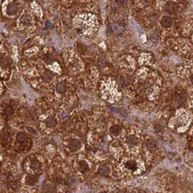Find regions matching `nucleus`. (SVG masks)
<instances>
[{
  "label": "nucleus",
  "mask_w": 193,
  "mask_h": 193,
  "mask_svg": "<svg viewBox=\"0 0 193 193\" xmlns=\"http://www.w3.org/2000/svg\"><path fill=\"white\" fill-rule=\"evenodd\" d=\"M41 167V163L38 160H34L31 162V168L33 170H39Z\"/></svg>",
  "instance_id": "obj_16"
},
{
  "label": "nucleus",
  "mask_w": 193,
  "mask_h": 193,
  "mask_svg": "<svg viewBox=\"0 0 193 193\" xmlns=\"http://www.w3.org/2000/svg\"><path fill=\"white\" fill-rule=\"evenodd\" d=\"M69 148L71 151H76L81 148V143L77 139L71 140L69 143Z\"/></svg>",
  "instance_id": "obj_1"
},
{
  "label": "nucleus",
  "mask_w": 193,
  "mask_h": 193,
  "mask_svg": "<svg viewBox=\"0 0 193 193\" xmlns=\"http://www.w3.org/2000/svg\"><path fill=\"white\" fill-rule=\"evenodd\" d=\"M43 190L47 193H52L54 191V188L51 185H46L43 187Z\"/></svg>",
  "instance_id": "obj_20"
},
{
  "label": "nucleus",
  "mask_w": 193,
  "mask_h": 193,
  "mask_svg": "<svg viewBox=\"0 0 193 193\" xmlns=\"http://www.w3.org/2000/svg\"><path fill=\"white\" fill-rule=\"evenodd\" d=\"M10 185L11 187V188H12L13 189H18V184H17L16 181H11V182L10 183Z\"/></svg>",
  "instance_id": "obj_22"
},
{
  "label": "nucleus",
  "mask_w": 193,
  "mask_h": 193,
  "mask_svg": "<svg viewBox=\"0 0 193 193\" xmlns=\"http://www.w3.org/2000/svg\"><path fill=\"white\" fill-rule=\"evenodd\" d=\"M121 127L117 125V124H115V125H113L110 127V133L112 134L113 136H118L120 135V132H121Z\"/></svg>",
  "instance_id": "obj_8"
},
{
  "label": "nucleus",
  "mask_w": 193,
  "mask_h": 193,
  "mask_svg": "<svg viewBox=\"0 0 193 193\" xmlns=\"http://www.w3.org/2000/svg\"><path fill=\"white\" fill-rule=\"evenodd\" d=\"M161 23L163 27H169L172 23V19L169 16H164V17H163L162 19H161Z\"/></svg>",
  "instance_id": "obj_5"
},
{
  "label": "nucleus",
  "mask_w": 193,
  "mask_h": 193,
  "mask_svg": "<svg viewBox=\"0 0 193 193\" xmlns=\"http://www.w3.org/2000/svg\"><path fill=\"white\" fill-rule=\"evenodd\" d=\"M124 166L127 169L132 171H134L137 169V163L134 161H128L127 162L125 163Z\"/></svg>",
  "instance_id": "obj_14"
},
{
  "label": "nucleus",
  "mask_w": 193,
  "mask_h": 193,
  "mask_svg": "<svg viewBox=\"0 0 193 193\" xmlns=\"http://www.w3.org/2000/svg\"><path fill=\"white\" fill-rule=\"evenodd\" d=\"M146 147L148 150L150 151H155L158 148V143L154 140H149L146 143Z\"/></svg>",
  "instance_id": "obj_3"
},
{
  "label": "nucleus",
  "mask_w": 193,
  "mask_h": 193,
  "mask_svg": "<svg viewBox=\"0 0 193 193\" xmlns=\"http://www.w3.org/2000/svg\"><path fill=\"white\" fill-rule=\"evenodd\" d=\"M27 139V136L24 132H20L17 135V140L20 143H23Z\"/></svg>",
  "instance_id": "obj_17"
},
{
  "label": "nucleus",
  "mask_w": 193,
  "mask_h": 193,
  "mask_svg": "<svg viewBox=\"0 0 193 193\" xmlns=\"http://www.w3.org/2000/svg\"><path fill=\"white\" fill-rule=\"evenodd\" d=\"M66 89H67V86H66V84L62 82H59L57 85V87H56V90L59 93H64L66 91Z\"/></svg>",
  "instance_id": "obj_13"
},
{
  "label": "nucleus",
  "mask_w": 193,
  "mask_h": 193,
  "mask_svg": "<svg viewBox=\"0 0 193 193\" xmlns=\"http://www.w3.org/2000/svg\"><path fill=\"white\" fill-rule=\"evenodd\" d=\"M88 164L85 161H81L78 163V169L81 172H86L88 170Z\"/></svg>",
  "instance_id": "obj_9"
},
{
  "label": "nucleus",
  "mask_w": 193,
  "mask_h": 193,
  "mask_svg": "<svg viewBox=\"0 0 193 193\" xmlns=\"http://www.w3.org/2000/svg\"><path fill=\"white\" fill-rule=\"evenodd\" d=\"M37 181H38V179L35 176L29 174L26 177V183L28 185H34Z\"/></svg>",
  "instance_id": "obj_11"
},
{
  "label": "nucleus",
  "mask_w": 193,
  "mask_h": 193,
  "mask_svg": "<svg viewBox=\"0 0 193 193\" xmlns=\"http://www.w3.org/2000/svg\"><path fill=\"white\" fill-rule=\"evenodd\" d=\"M126 142L130 145H135L137 143V139L135 135H128L126 137Z\"/></svg>",
  "instance_id": "obj_10"
},
{
  "label": "nucleus",
  "mask_w": 193,
  "mask_h": 193,
  "mask_svg": "<svg viewBox=\"0 0 193 193\" xmlns=\"http://www.w3.org/2000/svg\"><path fill=\"white\" fill-rule=\"evenodd\" d=\"M20 21L24 25H29V24L31 23V16L29 15H27V14L23 15L21 17V18H20Z\"/></svg>",
  "instance_id": "obj_15"
},
{
  "label": "nucleus",
  "mask_w": 193,
  "mask_h": 193,
  "mask_svg": "<svg viewBox=\"0 0 193 193\" xmlns=\"http://www.w3.org/2000/svg\"><path fill=\"white\" fill-rule=\"evenodd\" d=\"M110 168L108 167L107 165H105V164H103L101 166H99L98 168V172L100 173V174L102 175H105V176H107L108 174H110Z\"/></svg>",
  "instance_id": "obj_6"
},
{
  "label": "nucleus",
  "mask_w": 193,
  "mask_h": 193,
  "mask_svg": "<svg viewBox=\"0 0 193 193\" xmlns=\"http://www.w3.org/2000/svg\"><path fill=\"white\" fill-rule=\"evenodd\" d=\"M155 131L157 132H161L163 130V128L161 126H160V125H156L155 127Z\"/></svg>",
  "instance_id": "obj_25"
},
{
  "label": "nucleus",
  "mask_w": 193,
  "mask_h": 193,
  "mask_svg": "<svg viewBox=\"0 0 193 193\" xmlns=\"http://www.w3.org/2000/svg\"><path fill=\"white\" fill-rule=\"evenodd\" d=\"M1 65H2V67H6L9 65V61H8L7 57H2L1 58Z\"/></svg>",
  "instance_id": "obj_21"
},
{
  "label": "nucleus",
  "mask_w": 193,
  "mask_h": 193,
  "mask_svg": "<svg viewBox=\"0 0 193 193\" xmlns=\"http://www.w3.org/2000/svg\"><path fill=\"white\" fill-rule=\"evenodd\" d=\"M57 124V120L54 116H49L46 120V125L48 127H54Z\"/></svg>",
  "instance_id": "obj_7"
},
{
  "label": "nucleus",
  "mask_w": 193,
  "mask_h": 193,
  "mask_svg": "<svg viewBox=\"0 0 193 193\" xmlns=\"http://www.w3.org/2000/svg\"><path fill=\"white\" fill-rule=\"evenodd\" d=\"M49 27H51V23L49 22H47V23H46V27L48 28Z\"/></svg>",
  "instance_id": "obj_26"
},
{
  "label": "nucleus",
  "mask_w": 193,
  "mask_h": 193,
  "mask_svg": "<svg viewBox=\"0 0 193 193\" xmlns=\"http://www.w3.org/2000/svg\"><path fill=\"white\" fill-rule=\"evenodd\" d=\"M100 193H105V192H100Z\"/></svg>",
  "instance_id": "obj_28"
},
{
  "label": "nucleus",
  "mask_w": 193,
  "mask_h": 193,
  "mask_svg": "<svg viewBox=\"0 0 193 193\" xmlns=\"http://www.w3.org/2000/svg\"><path fill=\"white\" fill-rule=\"evenodd\" d=\"M18 10V7L15 2H12L8 4L7 7V13L9 15H14Z\"/></svg>",
  "instance_id": "obj_4"
},
{
  "label": "nucleus",
  "mask_w": 193,
  "mask_h": 193,
  "mask_svg": "<svg viewBox=\"0 0 193 193\" xmlns=\"http://www.w3.org/2000/svg\"><path fill=\"white\" fill-rule=\"evenodd\" d=\"M177 9L178 5L175 2H169L165 5L166 11L169 12V13H174L175 12H177Z\"/></svg>",
  "instance_id": "obj_2"
},
{
  "label": "nucleus",
  "mask_w": 193,
  "mask_h": 193,
  "mask_svg": "<svg viewBox=\"0 0 193 193\" xmlns=\"http://www.w3.org/2000/svg\"><path fill=\"white\" fill-rule=\"evenodd\" d=\"M54 77L53 73L50 71H46L43 74L42 79L43 81L45 82H49L52 80V78Z\"/></svg>",
  "instance_id": "obj_12"
},
{
  "label": "nucleus",
  "mask_w": 193,
  "mask_h": 193,
  "mask_svg": "<svg viewBox=\"0 0 193 193\" xmlns=\"http://www.w3.org/2000/svg\"><path fill=\"white\" fill-rule=\"evenodd\" d=\"M26 129H27V131L29 132H31V133H32V134H36V131H35V130H34L33 127H27Z\"/></svg>",
  "instance_id": "obj_24"
},
{
  "label": "nucleus",
  "mask_w": 193,
  "mask_h": 193,
  "mask_svg": "<svg viewBox=\"0 0 193 193\" xmlns=\"http://www.w3.org/2000/svg\"><path fill=\"white\" fill-rule=\"evenodd\" d=\"M190 81H191V82L193 84V75H191V77H190Z\"/></svg>",
  "instance_id": "obj_27"
},
{
  "label": "nucleus",
  "mask_w": 193,
  "mask_h": 193,
  "mask_svg": "<svg viewBox=\"0 0 193 193\" xmlns=\"http://www.w3.org/2000/svg\"><path fill=\"white\" fill-rule=\"evenodd\" d=\"M43 62H45L47 65H51L53 62H54V59L51 57L49 55H47V54H45L43 55Z\"/></svg>",
  "instance_id": "obj_18"
},
{
  "label": "nucleus",
  "mask_w": 193,
  "mask_h": 193,
  "mask_svg": "<svg viewBox=\"0 0 193 193\" xmlns=\"http://www.w3.org/2000/svg\"><path fill=\"white\" fill-rule=\"evenodd\" d=\"M75 178L72 177H70L68 178V185H72L73 183H75Z\"/></svg>",
  "instance_id": "obj_23"
},
{
  "label": "nucleus",
  "mask_w": 193,
  "mask_h": 193,
  "mask_svg": "<svg viewBox=\"0 0 193 193\" xmlns=\"http://www.w3.org/2000/svg\"><path fill=\"white\" fill-rule=\"evenodd\" d=\"M14 113V109L11 106H7L4 109V114L6 116H11Z\"/></svg>",
  "instance_id": "obj_19"
}]
</instances>
